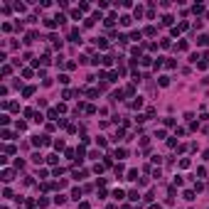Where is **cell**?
Here are the masks:
<instances>
[{"mask_svg":"<svg viewBox=\"0 0 209 209\" xmlns=\"http://www.w3.org/2000/svg\"><path fill=\"white\" fill-rule=\"evenodd\" d=\"M32 145H35V148H39V145H49V138H47V135H35V138H32Z\"/></svg>","mask_w":209,"mask_h":209,"instance_id":"6da1fadb","label":"cell"},{"mask_svg":"<svg viewBox=\"0 0 209 209\" xmlns=\"http://www.w3.org/2000/svg\"><path fill=\"white\" fill-rule=\"evenodd\" d=\"M12 175H15V172L5 167V170H3V182H10V180H12Z\"/></svg>","mask_w":209,"mask_h":209,"instance_id":"7a4b0ae2","label":"cell"},{"mask_svg":"<svg viewBox=\"0 0 209 209\" xmlns=\"http://www.w3.org/2000/svg\"><path fill=\"white\" fill-rule=\"evenodd\" d=\"M32 93H35V86H25V89H22V96L25 98H30Z\"/></svg>","mask_w":209,"mask_h":209,"instance_id":"3957f363","label":"cell"},{"mask_svg":"<svg viewBox=\"0 0 209 209\" xmlns=\"http://www.w3.org/2000/svg\"><path fill=\"white\" fill-rule=\"evenodd\" d=\"M197 44H202V47L209 44V35H199V37H197Z\"/></svg>","mask_w":209,"mask_h":209,"instance_id":"277c9868","label":"cell"},{"mask_svg":"<svg viewBox=\"0 0 209 209\" xmlns=\"http://www.w3.org/2000/svg\"><path fill=\"white\" fill-rule=\"evenodd\" d=\"M69 39H71V42H79V30H76V27L69 32Z\"/></svg>","mask_w":209,"mask_h":209,"instance_id":"5b68a950","label":"cell"},{"mask_svg":"<svg viewBox=\"0 0 209 209\" xmlns=\"http://www.w3.org/2000/svg\"><path fill=\"white\" fill-rule=\"evenodd\" d=\"M126 155H128V153H126V148H118V150H116V158H118V160H123Z\"/></svg>","mask_w":209,"mask_h":209,"instance_id":"8992f818","label":"cell"},{"mask_svg":"<svg viewBox=\"0 0 209 209\" xmlns=\"http://www.w3.org/2000/svg\"><path fill=\"white\" fill-rule=\"evenodd\" d=\"M123 197H126V194H123V190H113V199H118V202H121Z\"/></svg>","mask_w":209,"mask_h":209,"instance_id":"52a82bcc","label":"cell"},{"mask_svg":"<svg viewBox=\"0 0 209 209\" xmlns=\"http://www.w3.org/2000/svg\"><path fill=\"white\" fill-rule=\"evenodd\" d=\"M184 199H187V202H192V199H194V190H187V192H184Z\"/></svg>","mask_w":209,"mask_h":209,"instance_id":"ba28073f","label":"cell"},{"mask_svg":"<svg viewBox=\"0 0 209 209\" xmlns=\"http://www.w3.org/2000/svg\"><path fill=\"white\" fill-rule=\"evenodd\" d=\"M140 37H143V32H140V30H133V35H130V39H138V42H140Z\"/></svg>","mask_w":209,"mask_h":209,"instance_id":"9c48e42d","label":"cell"},{"mask_svg":"<svg viewBox=\"0 0 209 209\" xmlns=\"http://www.w3.org/2000/svg\"><path fill=\"white\" fill-rule=\"evenodd\" d=\"M15 128H17V130H27V123H25V121H17V123H15Z\"/></svg>","mask_w":209,"mask_h":209,"instance_id":"30bf717a","label":"cell"},{"mask_svg":"<svg viewBox=\"0 0 209 209\" xmlns=\"http://www.w3.org/2000/svg\"><path fill=\"white\" fill-rule=\"evenodd\" d=\"M32 162H37V165H39V162H42V155H39V153H32Z\"/></svg>","mask_w":209,"mask_h":209,"instance_id":"8fae6325","label":"cell"},{"mask_svg":"<svg viewBox=\"0 0 209 209\" xmlns=\"http://www.w3.org/2000/svg\"><path fill=\"white\" fill-rule=\"evenodd\" d=\"M180 167H182V170H187V167H190V160L182 158V160H180Z\"/></svg>","mask_w":209,"mask_h":209,"instance_id":"7c38bea8","label":"cell"},{"mask_svg":"<svg viewBox=\"0 0 209 209\" xmlns=\"http://www.w3.org/2000/svg\"><path fill=\"white\" fill-rule=\"evenodd\" d=\"M130 106H133V108H140V106H143V98L138 96V98H135V101H133V103H130Z\"/></svg>","mask_w":209,"mask_h":209,"instance_id":"4fadbf2b","label":"cell"},{"mask_svg":"<svg viewBox=\"0 0 209 209\" xmlns=\"http://www.w3.org/2000/svg\"><path fill=\"white\" fill-rule=\"evenodd\" d=\"M64 202H67V197H61V194L54 197V204H64Z\"/></svg>","mask_w":209,"mask_h":209,"instance_id":"5bb4252c","label":"cell"},{"mask_svg":"<svg viewBox=\"0 0 209 209\" xmlns=\"http://www.w3.org/2000/svg\"><path fill=\"white\" fill-rule=\"evenodd\" d=\"M121 25H123V27H128V25H130V17H128V15H123V17H121Z\"/></svg>","mask_w":209,"mask_h":209,"instance_id":"9a60e30c","label":"cell"},{"mask_svg":"<svg viewBox=\"0 0 209 209\" xmlns=\"http://www.w3.org/2000/svg\"><path fill=\"white\" fill-rule=\"evenodd\" d=\"M71 199H76V202H79V199H81V190H74V192H71Z\"/></svg>","mask_w":209,"mask_h":209,"instance_id":"2e32d148","label":"cell"},{"mask_svg":"<svg viewBox=\"0 0 209 209\" xmlns=\"http://www.w3.org/2000/svg\"><path fill=\"white\" fill-rule=\"evenodd\" d=\"M128 180H138V170H128Z\"/></svg>","mask_w":209,"mask_h":209,"instance_id":"e0dca14e","label":"cell"},{"mask_svg":"<svg viewBox=\"0 0 209 209\" xmlns=\"http://www.w3.org/2000/svg\"><path fill=\"white\" fill-rule=\"evenodd\" d=\"M172 20H175L172 15H165V17H162V25H172Z\"/></svg>","mask_w":209,"mask_h":209,"instance_id":"ac0fdd59","label":"cell"},{"mask_svg":"<svg viewBox=\"0 0 209 209\" xmlns=\"http://www.w3.org/2000/svg\"><path fill=\"white\" fill-rule=\"evenodd\" d=\"M170 84V76H160V86H167Z\"/></svg>","mask_w":209,"mask_h":209,"instance_id":"d6986e66","label":"cell"},{"mask_svg":"<svg viewBox=\"0 0 209 209\" xmlns=\"http://www.w3.org/2000/svg\"><path fill=\"white\" fill-rule=\"evenodd\" d=\"M3 140H12V133H10V130H3Z\"/></svg>","mask_w":209,"mask_h":209,"instance_id":"ffe728a7","label":"cell"},{"mask_svg":"<svg viewBox=\"0 0 209 209\" xmlns=\"http://www.w3.org/2000/svg\"><path fill=\"white\" fill-rule=\"evenodd\" d=\"M57 160H59L57 155H49V158H47V162H49V165H57Z\"/></svg>","mask_w":209,"mask_h":209,"instance_id":"44dd1931","label":"cell"},{"mask_svg":"<svg viewBox=\"0 0 209 209\" xmlns=\"http://www.w3.org/2000/svg\"><path fill=\"white\" fill-rule=\"evenodd\" d=\"M0 123H3V126H7V123H10V116H5V113H3V116H0Z\"/></svg>","mask_w":209,"mask_h":209,"instance_id":"7402d4cb","label":"cell"},{"mask_svg":"<svg viewBox=\"0 0 209 209\" xmlns=\"http://www.w3.org/2000/svg\"><path fill=\"white\" fill-rule=\"evenodd\" d=\"M138 197H140V194H138V192L133 190V192H130V194H128V199H133V202H138Z\"/></svg>","mask_w":209,"mask_h":209,"instance_id":"603a6c76","label":"cell"},{"mask_svg":"<svg viewBox=\"0 0 209 209\" xmlns=\"http://www.w3.org/2000/svg\"><path fill=\"white\" fill-rule=\"evenodd\" d=\"M79 209H89V202H81V204H79Z\"/></svg>","mask_w":209,"mask_h":209,"instance_id":"cb8c5ba5","label":"cell"}]
</instances>
